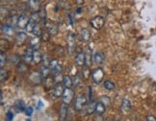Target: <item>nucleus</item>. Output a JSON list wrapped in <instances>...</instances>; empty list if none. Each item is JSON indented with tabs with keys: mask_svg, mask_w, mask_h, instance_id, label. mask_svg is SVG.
I'll list each match as a JSON object with an SVG mask.
<instances>
[{
	"mask_svg": "<svg viewBox=\"0 0 156 121\" xmlns=\"http://www.w3.org/2000/svg\"><path fill=\"white\" fill-rule=\"evenodd\" d=\"M90 24H91V26L95 29V30H99L101 29L105 24V19L103 16H97L93 17V19L90 20Z\"/></svg>",
	"mask_w": 156,
	"mask_h": 121,
	"instance_id": "obj_1",
	"label": "nucleus"
},
{
	"mask_svg": "<svg viewBox=\"0 0 156 121\" xmlns=\"http://www.w3.org/2000/svg\"><path fill=\"white\" fill-rule=\"evenodd\" d=\"M104 76H105V73L102 68L100 67H98L93 70L92 72V78H93V81L95 83V84H100L101 82L103 81L104 79Z\"/></svg>",
	"mask_w": 156,
	"mask_h": 121,
	"instance_id": "obj_2",
	"label": "nucleus"
},
{
	"mask_svg": "<svg viewBox=\"0 0 156 121\" xmlns=\"http://www.w3.org/2000/svg\"><path fill=\"white\" fill-rule=\"evenodd\" d=\"M74 98V92L71 88H65L64 93L62 95V99H63V103L67 105H69L71 102H73Z\"/></svg>",
	"mask_w": 156,
	"mask_h": 121,
	"instance_id": "obj_3",
	"label": "nucleus"
},
{
	"mask_svg": "<svg viewBox=\"0 0 156 121\" xmlns=\"http://www.w3.org/2000/svg\"><path fill=\"white\" fill-rule=\"evenodd\" d=\"M87 104V98L84 95H79L75 98L74 101V109L76 111H81Z\"/></svg>",
	"mask_w": 156,
	"mask_h": 121,
	"instance_id": "obj_4",
	"label": "nucleus"
},
{
	"mask_svg": "<svg viewBox=\"0 0 156 121\" xmlns=\"http://www.w3.org/2000/svg\"><path fill=\"white\" fill-rule=\"evenodd\" d=\"M41 79H43V76H41V72H36L33 71L29 76V82L31 83L33 86H38L41 83Z\"/></svg>",
	"mask_w": 156,
	"mask_h": 121,
	"instance_id": "obj_5",
	"label": "nucleus"
},
{
	"mask_svg": "<svg viewBox=\"0 0 156 121\" xmlns=\"http://www.w3.org/2000/svg\"><path fill=\"white\" fill-rule=\"evenodd\" d=\"M49 67H50V69H51L53 74L60 73V72H62V64L56 59L50 60V62H49Z\"/></svg>",
	"mask_w": 156,
	"mask_h": 121,
	"instance_id": "obj_6",
	"label": "nucleus"
},
{
	"mask_svg": "<svg viewBox=\"0 0 156 121\" xmlns=\"http://www.w3.org/2000/svg\"><path fill=\"white\" fill-rule=\"evenodd\" d=\"M29 20H30V17L27 15H20L16 20V26L20 29H26V26Z\"/></svg>",
	"mask_w": 156,
	"mask_h": 121,
	"instance_id": "obj_7",
	"label": "nucleus"
},
{
	"mask_svg": "<svg viewBox=\"0 0 156 121\" xmlns=\"http://www.w3.org/2000/svg\"><path fill=\"white\" fill-rule=\"evenodd\" d=\"M75 41H76V36L74 33H69L68 36V48L69 53H73L75 50Z\"/></svg>",
	"mask_w": 156,
	"mask_h": 121,
	"instance_id": "obj_8",
	"label": "nucleus"
},
{
	"mask_svg": "<svg viewBox=\"0 0 156 121\" xmlns=\"http://www.w3.org/2000/svg\"><path fill=\"white\" fill-rule=\"evenodd\" d=\"M28 8L33 13H38L41 11V0H28Z\"/></svg>",
	"mask_w": 156,
	"mask_h": 121,
	"instance_id": "obj_9",
	"label": "nucleus"
},
{
	"mask_svg": "<svg viewBox=\"0 0 156 121\" xmlns=\"http://www.w3.org/2000/svg\"><path fill=\"white\" fill-rule=\"evenodd\" d=\"M121 110L123 113H129L132 111V104L128 98H123L122 101Z\"/></svg>",
	"mask_w": 156,
	"mask_h": 121,
	"instance_id": "obj_10",
	"label": "nucleus"
},
{
	"mask_svg": "<svg viewBox=\"0 0 156 121\" xmlns=\"http://www.w3.org/2000/svg\"><path fill=\"white\" fill-rule=\"evenodd\" d=\"M74 62H75V64L77 66H80V67H82V66H84L86 64V55L84 52H79L77 54V55L75 56V59H74Z\"/></svg>",
	"mask_w": 156,
	"mask_h": 121,
	"instance_id": "obj_11",
	"label": "nucleus"
},
{
	"mask_svg": "<svg viewBox=\"0 0 156 121\" xmlns=\"http://www.w3.org/2000/svg\"><path fill=\"white\" fill-rule=\"evenodd\" d=\"M27 40V34L24 32H19L16 35V38H15V41H16V44L17 46H20L24 44V42Z\"/></svg>",
	"mask_w": 156,
	"mask_h": 121,
	"instance_id": "obj_12",
	"label": "nucleus"
},
{
	"mask_svg": "<svg viewBox=\"0 0 156 121\" xmlns=\"http://www.w3.org/2000/svg\"><path fill=\"white\" fill-rule=\"evenodd\" d=\"M44 27L47 29V31H48V33L50 34L51 37L52 36H56L59 32V27H58L57 24L54 23V22H49V23L45 24Z\"/></svg>",
	"mask_w": 156,
	"mask_h": 121,
	"instance_id": "obj_13",
	"label": "nucleus"
},
{
	"mask_svg": "<svg viewBox=\"0 0 156 121\" xmlns=\"http://www.w3.org/2000/svg\"><path fill=\"white\" fill-rule=\"evenodd\" d=\"M65 88H66L64 87V85H62L61 83L56 84L55 86H54V88H53V95L55 96L56 98L62 97V95H63V93H64Z\"/></svg>",
	"mask_w": 156,
	"mask_h": 121,
	"instance_id": "obj_14",
	"label": "nucleus"
},
{
	"mask_svg": "<svg viewBox=\"0 0 156 121\" xmlns=\"http://www.w3.org/2000/svg\"><path fill=\"white\" fill-rule=\"evenodd\" d=\"M94 63L98 65H103L104 60H105V56L101 51H97L94 54Z\"/></svg>",
	"mask_w": 156,
	"mask_h": 121,
	"instance_id": "obj_15",
	"label": "nucleus"
},
{
	"mask_svg": "<svg viewBox=\"0 0 156 121\" xmlns=\"http://www.w3.org/2000/svg\"><path fill=\"white\" fill-rule=\"evenodd\" d=\"M69 105L65 104V103H63V104L60 106V110H59V117L60 119H61L62 121H64L66 118H67V116H68V111H69Z\"/></svg>",
	"mask_w": 156,
	"mask_h": 121,
	"instance_id": "obj_16",
	"label": "nucleus"
},
{
	"mask_svg": "<svg viewBox=\"0 0 156 121\" xmlns=\"http://www.w3.org/2000/svg\"><path fill=\"white\" fill-rule=\"evenodd\" d=\"M2 32L6 37L11 38V37H13V35L15 34V28L13 25H11V24H6L5 26H3Z\"/></svg>",
	"mask_w": 156,
	"mask_h": 121,
	"instance_id": "obj_17",
	"label": "nucleus"
},
{
	"mask_svg": "<svg viewBox=\"0 0 156 121\" xmlns=\"http://www.w3.org/2000/svg\"><path fill=\"white\" fill-rule=\"evenodd\" d=\"M80 38H81V40L84 41V42L90 41V40H91V33H90V31L87 28L81 29V31H80Z\"/></svg>",
	"mask_w": 156,
	"mask_h": 121,
	"instance_id": "obj_18",
	"label": "nucleus"
},
{
	"mask_svg": "<svg viewBox=\"0 0 156 121\" xmlns=\"http://www.w3.org/2000/svg\"><path fill=\"white\" fill-rule=\"evenodd\" d=\"M14 108L16 109V111L17 112H25L26 108H25V104L22 100H16L14 104Z\"/></svg>",
	"mask_w": 156,
	"mask_h": 121,
	"instance_id": "obj_19",
	"label": "nucleus"
},
{
	"mask_svg": "<svg viewBox=\"0 0 156 121\" xmlns=\"http://www.w3.org/2000/svg\"><path fill=\"white\" fill-rule=\"evenodd\" d=\"M44 60V57L41 55V53L40 50H34V53H33V62L36 64H39L43 62Z\"/></svg>",
	"mask_w": 156,
	"mask_h": 121,
	"instance_id": "obj_20",
	"label": "nucleus"
},
{
	"mask_svg": "<svg viewBox=\"0 0 156 121\" xmlns=\"http://www.w3.org/2000/svg\"><path fill=\"white\" fill-rule=\"evenodd\" d=\"M106 106L104 104H102L100 101L97 102V107H95V113L98 114V116H102V114L105 112L106 111Z\"/></svg>",
	"mask_w": 156,
	"mask_h": 121,
	"instance_id": "obj_21",
	"label": "nucleus"
},
{
	"mask_svg": "<svg viewBox=\"0 0 156 121\" xmlns=\"http://www.w3.org/2000/svg\"><path fill=\"white\" fill-rule=\"evenodd\" d=\"M33 53H34V49L31 47L28 48V49L26 50V52L24 54V62L26 64L33 62Z\"/></svg>",
	"mask_w": 156,
	"mask_h": 121,
	"instance_id": "obj_22",
	"label": "nucleus"
},
{
	"mask_svg": "<svg viewBox=\"0 0 156 121\" xmlns=\"http://www.w3.org/2000/svg\"><path fill=\"white\" fill-rule=\"evenodd\" d=\"M63 85L66 88H71L73 87V80L71 79V77L69 75H66L64 76L63 79Z\"/></svg>",
	"mask_w": 156,
	"mask_h": 121,
	"instance_id": "obj_23",
	"label": "nucleus"
},
{
	"mask_svg": "<svg viewBox=\"0 0 156 121\" xmlns=\"http://www.w3.org/2000/svg\"><path fill=\"white\" fill-rule=\"evenodd\" d=\"M40 44H41L40 37H35V38L31 39V40H30V47L33 48L34 50H39Z\"/></svg>",
	"mask_w": 156,
	"mask_h": 121,
	"instance_id": "obj_24",
	"label": "nucleus"
},
{
	"mask_svg": "<svg viewBox=\"0 0 156 121\" xmlns=\"http://www.w3.org/2000/svg\"><path fill=\"white\" fill-rule=\"evenodd\" d=\"M95 107H97V102H94V100H91V102L89 103V105L87 106L86 112L87 114H93L94 112H95Z\"/></svg>",
	"mask_w": 156,
	"mask_h": 121,
	"instance_id": "obj_25",
	"label": "nucleus"
},
{
	"mask_svg": "<svg viewBox=\"0 0 156 121\" xmlns=\"http://www.w3.org/2000/svg\"><path fill=\"white\" fill-rule=\"evenodd\" d=\"M43 32H44V29L41 28L40 22L37 24V25L35 26L34 30H33V34L36 36V37H41V35H43Z\"/></svg>",
	"mask_w": 156,
	"mask_h": 121,
	"instance_id": "obj_26",
	"label": "nucleus"
},
{
	"mask_svg": "<svg viewBox=\"0 0 156 121\" xmlns=\"http://www.w3.org/2000/svg\"><path fill=\"white\" fill-rule=\"evenodd\" d=\"M50 67L48 65H44L43 67H41V76H43V78L44 79H45V78H47L48 77V75H49V73H50Z\"/></svg>",
	"mask_w": 156,
	"mask_h": 121,
	"instance_id": "obj_27",
	"label": "nucleus"
},
{
	"mask_svg": "<svg viewBox=\"0 0 156 121\" xmlns=\"http://www.w3.org/2000/svg\"><path fill=\"white\" fill-rule=\"evenodd\" d=\"M103 86H104V88L107 89V90H113V89H115V88H116L115 83H113L110 80H106L103 83Z\"/></svg>",
	"mask_w": 156,
	"mask_h": 121,
	"instance_id": "obj_28",
	"label": "nucleus"
},
{
	"mask_svg": "<svg viewBox=\"0 0 156 121\" xmlns=\"http://www.w3.org/2000/svg\"><path fill=\"white\" fill-rule=\"evenodd\" d=\"M16 68H17V71L20 72V73H25V72L27 71V64L20 62L19 64L16 65Z\"/></svg>",
	"mask_w": 156,
	"mask_h": 121,
	"instance_id": "obj_29",
	"label": "nucleus"
},
{
	"mask_svg": "<svg viewBox=\"0 0 156 121\" xmlns=\"http://www.w3.org/2000/svg\"><path fill=\"white\" fill-rule=\"evenodd\" d=\"M20 62H21V59H20V57L19 55H16V54H15V55H13V56L10 58V63L12 64L17 65Z\"/></svg>",
	"mask_w": 156,
	"mask_h": 121,
	"instance_id": "obj_30",
	"label": "nucleus"
},
{
	"mask_svg": "<svg viewBox=\"0 0 156 121\" xmlns=\"http://www.w3.org/2000/svg\"><path fill=\"white\" fill-rule=\"evenodd\" d=\"M85 55H86V65L87 66H91V64H92V59H94V56H92L91 50H88L85 53Z\"/></svg>",
	"mask_w": 156,
	"mask_h": 121,
	"instance_id": "obj_31",
	"label": "nucleus"
},
{
	"mask_svg": "<svg viewBox=\"0 0 156 121\" xmlns=\"http://www.w3.org/2000/svg\"><path fill=\"white\" fill-rule=\"evenodd\" d=\"M98 101H100V102L102 103V104H104L106 107H108V106H109V105L111 104V99H110V97H108V96H106V95L100 96Z\"/></svg>",
	"mask_w": 156,
	"mask_h": 121,
	"instance_id": "obj_32",
	"label": "nucleus"
},
{
	"mask_svg": "<svg viewBox=\"0 0 156 121\" xmlns=\"http://www.w3.org/2000/svg\"><path fill=\"white\" fill-rule=\"evenodd\" d=\"M63 79H64V76L62 75V72L54 74V82H55L56 84L63 83Z\"/></svg>",
	"mask_w": 156,
	"mask_h": 121,
	"instance_id": "obj_33",
	"label": "nucleus"
},
{
	"mask_svg": "<svg viewBox=\"0 0 156 121\" xmlns=\"http://www.w3.org/2000/svg\"><path fill=\"white\" fill-rule=\"evenodd\" d=\"M7 62V58H6V55L3 51H1V55H0V66H1V68L4 67V65Z\"/></svg>",
	"mask_w": 156,
	"mask_h": 121,
	"instance_id": "obj_34",
	"label": "nucleus"
},
{
	"mask_svg": "<svg viewBox=\"0 0 156 121\" xmlns=\"http://www.w3.org/2000/svg\"><path fill=\"white\" fill-rule=\"evenodd\" d=\"M0 77H1V82H4L5 80H7L8 72L6 71L4 68H1V70H0Z\"/></svg>",
	"mask_w": 156,
	"mask_h": 121,
	"instance_id": "obj_35",
	"label": "nucleus"
},
{
	"mask_svg": "<svg viewBox=\"0 0 156 121\" xmlns=\"http://www.w3.org/2000/svg\"><path fill=\"white\" fill-rule=\"evenodd\" d=\"M80 82H81V78L79 75H76L73 79V87H78L80 85Z\"/></svg>",
	"mask_w": 156,
	"mask_h": 121,
	"instance_id": "obj_36",
	"label": "nucleus"
},
{
	"mask_svg": "<svg viewBox=\"0 0 156 121\" xmlns=\"http://www.w3.org/2000/svg\"><path fill=\"white\" fill-rule=\"evenodd\" d=\"M14 119V112L12 111H9L7 113H6V120L7 121H13Z\"/></svg>",
	"mask_w": 156,
	"mask_h": 121,
	"instance_id": "obj_37",
	"label": "nucleus"
},
{
	"mask_svg": "<svg viewBox=\"0 0 156 121\" xmlns=\"http://www.w3.org/2000/svg\"><path fill=\"white\" fill-rule=\"evenodd\" d=\"M33 112H34V109H33L32 107H28V108H26L25 113H26V116H32Z\"/></svg>",
	"mask_w": 156,
	"mask_h": 121,
	"instance_id": "obj_38",
	"label": "nucleus"
},
{
	"mask_svg": "<svg viewBox=\"0 0 156 121\" xmlns=\"http://www.w3.org/2000/svg\"><path fill=\"white\" fill-rule=\"evenodd\" d=\"M147 121H156V117L154 116H151V114H149V116H147Z\"/></svg>",
	"mask_w": 156,
	"mask_h": 121,
	"instance_id": "obj_39",
	"label": "nucleus"
},
{
	"mask_svg": "<svg viewBox=\"0 0 156 121\" xmlns=\"http://www.w3.org/2000/svg\"><path fill=\"white\" fill-rule=\"evenodd\" d=\"M75 3L78 5V6H82L84 4V0H75Z\"/></svg>",
	"mask_w": 156,
	"mask_h": 121,
	"instance_id": "obj_40",
	"label": "nucleus"
},
{
	"mask_svg": "<svg viewBox=\"0 0 156 121\" xmlns=\"http://www.w3.org/2000/svg\"><path fill=\"white\" fill-rule=\"evenodd\" d=\"M43 106H44V104H43V103H41V101H39V103H38V109L41 108V107H43Z\"/></svg>",
	"mask_w": 156,
	"mask_h": 121,
	"instance_id": "obj_41",
	"label": "nucleus"
},
{
	"mask_svg": "<svg viewBox=\"0 0 156 121\" xmlns=\"http://www.w3.org/2000/svg\"><path fill=\"white\" fill-rule=\"evenodd\" d=\"M26 121H31V119H27Z\"/></svg>",
	"mask_w": 156,
	"mask_h": 121,
	"instance_id": "obj_42",
	"label": "nucleus"
}]
</instances>
